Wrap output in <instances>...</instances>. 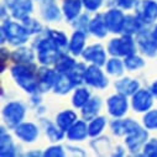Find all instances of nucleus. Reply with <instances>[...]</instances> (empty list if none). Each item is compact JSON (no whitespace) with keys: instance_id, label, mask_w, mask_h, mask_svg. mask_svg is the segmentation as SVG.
I'll return each mask as SVG.
<instances>
[{"instance_id":"obj_1","label":"nucleus","mask_w":157,"mask_h":157,"mask_svg":"<svg viewBox=\"0 0 157 157\" xmlns=\"http://www.w3.org/2000/svg\"><path fill=\"white\" fill-rule=\"evenodd\" d=\"M14 75L16 77V79L19 81V83L25 88L27 89L29 92H32L36 87V83L33 82L32 79V74L29 69L24 68V67H17V68H14L13 71Z\"/></svg>"},{"instance_id":"obj_2","label":"nucleus","mask_w":157,"mask_h":157,"mask_svg":"<svg viewBox=\"0 0 157 157\" xmlns=\"http://www.w3.org/2000/svg\"><path fill=\"white\" fill-rule=\"evenodd\" d=\"M109 50L114 55H128L132 53L134 45L130 38H120V40H113V42L109 46Z\"/></svg>"},{"instance_id":"obj_3","label":"nucleus","mask_w":157,"mask_h":157,"mask_svg":"<svg viewBox=\"0 0 157 157\" xmlns=\"http://www.w3.org/2000/svg\"><path fill=\"white\" fill-rule=\"evenodd\" d=\"M5 116L8 121L11 124V125H15L16 123H19L21 119H22V115H24V109L20 104H16V103H13L10 104L9 106H6L5 109Z\"/></svg>"},{"instance_id":"obj_4","label":"nucleus","mask_w":157,"mask_h":157,"mask_svg":"<svg viewBox=\"0 0 157 157\" xmlns=\"http://www.w3.org/2000/svg\"><path fill=\"white\" fill-rule=\"evenodd\" d=\"M86 79L88 81V83H90L95 87H104L106 84V81H105L103 73L97 67H90L86 72Z\"/></svg>"},{"instance_id":"obj_5","label":"nucleus","mask_w":157,"mask_h":157,"mask_svg":"<svg viewBox=\"0 0 157 157\" xmlns=\"http://www.w3.org/2000/svg\"><path fill=\"white\" fill-rule=\"evenodd\" d=\"M128 108V104L125 101V99L123 97H113L109 100V110L110 114L115 115V116H120L125 113Z\"/></svg>"},{"instance_id":"obj_6","label":"nucleus","mask_w":157,"mask_h":157,"mask_svg":"<svg viewBox=\"0 0 157 157\" xmlns=\"http://www.w3.org/2000/svg\"><path fill=\"white\" fill-rule=\"evenodd\" d=\"M106 25L109 26L110 30H113L114 32H119L121 30V26L124 24L123 21V15L116 11V10H111L108 15H106Z\"/></svg>"},{"instance_id":"obj_7","label":"nucleus","mask_w":157,"mask_h":157,"mask_svg":"<svg viewBox=\"0 0 157 157\" xmlns=\"http://www.w3.org/2000/svg\"><path fill=\"white\" fill-rule=\"evenodd\" d=\"M6 33L13 42H24L27 37L26 31L22 27L17 26L16 24H9Z\"/></svg>"},{"instance_id":"obj_8","label":"nucleus","mask_w":157,"mask_h":157,"mask_svg":"<svg viewBox=\"0 0 157 157\" xmlns=\"http://www.w3.org/2000/svg\"><path fill=\"white\" fill-rule=\"evenodd\" d=\"M151 105V97L147 92L145 90H140L135 98H134V108L137 110V111H142V110H146L148 109Z\"/></svg>"},{"instance_id":"obj_9","label":"nucleus","mask_w":157,"mask_h":157,"mask_svg":"<svg viewBox=\"0 0 157 157\" xmlns=\"http://www.w3.org/2000/svg\"><path fill=\"white\" fill-rule=\"evenodd\" d=\"M16 135H19L25 141H32L37 136V130L31 124H24L19 129H16Z\"/></svg>"},{"instance_id":"obj_10","label":"nucleus","mask_w":157,"mask_h":157,"mask_svg":"<svg viewBox=\"0 0 157 157\" xmlns=\"http://www.w3.org/2000/svg\"><path fill=\"white\" fill-rule=\"evenodd\" d=\"M84 57L87 59H90L93 62H98L99 64H101L105 59V56H104V52H103V48L100 46H93V47H89L86 53H84Z\"/></svg>"},{"instance_id":"obj_11","label":"nucleus","mask_w":157,"mask_h":157,"mask_svg":"<svg viewBox=\"0 0 157 157\" xmlns=\"http://www.w3.org/2000/svg\"><path fill=\"white\" fill-rule=\"evenodd\" d=\"M141 14H142L145 20L151 22L157 16V5L155 3H152L151 0H147V2L144 3V10H142Z\"/></svg>"},{"instance_id":"obj_12","label":"nucleus","mask_w":157,"mask_h":157,"mask_svg":"<svg viewBox=\"0 0 157 157\" xmlns=\"http://www.w3.org/2000/svg\"><path fill=\"white\" fill-rule=\"evenodd\" d=\"M79 8H81L79 0H66V3H64V11L69 19L74 17L78 14Z\"/></svg>"},{"instance_id":"obj_13","label":"nucleus","mask_w":157,"mask_h":157,"mask_svg":"<svg viewBox=\"0 0 157 157\" xmlns=\"http://www.w3.org/2000/svg\"><path fill=\"white\" fill-rule=\"evenodd\" d=\"M86 135H87V128L83 123H77V125L73 126L68 132V136L71 139H75V140H81Z\"/></svg>"},{"instance_id":"obj_14","label":"nucleus","mask_w":157,"mask_h":157,"mask_svg":"<svg viewBox=\"0 0 157 157\" xmlns=\"http://www.w3.org/2000/svg\"><path fill=\"white\" fill-rule=\"evenodd\" d=\"M55 79V73L48 71V69H41L40 72V84L44 87V89H48L51 87V84L53 83Z\"/></svg>"},{"instance_id":"obj_15","label":"nucleus","mask_w":157,"mask_h":157,"mask_svg":"<svg viewBox=\"0 0 157 157\" xmlns=\"http://www.w3.org/2000/svg\"><path fill=\"white\" fill-rule=\"evenodd\" d=\"M30 10H31V3H30V0H21V2L17 3L16 8H15L14 15L16 17H24L25 15L29 14Z\"/></svg>"},{"instance_id":"obj_16","label":"nucleus","mask_w":157,"mask_h":157,"mask_svg":"<svg viewBox=\"0 0 157 157\" xmlns=\"http://www.w3.org/2000/svg\"><path fill=\"white\" fill-rule=\"evenodd\" d=\"M116 87H117V89H119L121 93H124V94H131L137 88V83L132 82L130 79H124V81L117 83Z\"/></svg>"},{"instance_id":"obj_17","label":"nucleus","mask_w":157,"mask_h":157,"mask_svg":"<svg viewBox=\"0 0 157 157\" xmlns=\"http://www.w3.org/2000/svg\"><path fill=\"white\" fill-rule=\"evenodd\" d=\"M84 45V35L82 32H77L74 33L73 36V40L71 42V50L74 52V53H79L82 47Z\"/></svg>"},{"instance_id":"obj_18","label":"nucleus","mask_w":157,"mask_h":157,"mask_svg":"<svg viewBox=\"0 0 157 157\" xmlns=\"http://www.w3.org/2000/svg\"><path fill=\"white\" fill-rule=\"evenodd\" d=\"M92 31L98 35V36H104L106 33V21L104 22L101 20V16H98L93 22H92V26H90Z\"/></svg>"},{"instance_id":"obj_19","label":"nucleus","mask_w":157,"mask_h":157,"mask_svg":"<svg viewBox=\"0 0 157 157\" xmlns=\"http://www.w3.org/2000/svg\"><path fill=\"white\" fill-rule=\"evenodd\" d=\"M75 120V115L71 111H66V113H62L59 116H58V124L62 129H68L69 125Z\"/></svg>"},{"instance_id":"obj_20","label":"nucleus","mask_w":157,"mask_h":157,"mask_svg":"<svg viewBox=\"0 0 157 157\" xmlns=\"http://www.w3.org/2000/svg\"><path fill=\"white\" fill-rule=\"evenodd\" d=\"M72 79V78H71ZM69 78H67L66 75L61 77L59 81L57 82V86H56V92H59V93H64V92H68V89L73 86V82L74 81H71Z\"/></svg>"},{"instance_id":"obj_21","label":"nucleus","mask_w":157,"mask_h":157,"mask_svg":"<svg viewBox=\"0 0 157 157\" xmlns=\"http://www.w3.org/2000/svg\"><path fill=\"white\" fill-rule=\"evenodd\" d=\"M87 100H88V92H87L86 89H79V90H77V92H75L74 98H73V103H74V105L81 106V105L84 104Z\"/></svg>"},{"instance_id":"obj_22","label":"nucleus","mask_w":157,"mask_h":157,"mask_svg":"<svg viewBox=\"0 0 157 157\" xmlns=\"http://www.w3.org/2000/svg\"><path fill=\"white\" fill-rule=\"evenodd\" d=\"M99 105H100L99 99H93L92 101H89V103L87 104L86 109H84V116H88V117H89V116L94 115V114L98 111Z\"/></svg>"},{"instance_id":"obj_23","label":"nucleus","mask_w":157,"mask_h":157,"mask_svg":"<svg viewBox=\"0 0 157 157\" xmlns=\"http://www.w3.org/2000/svg\"><path fill=\"white\" fill-rule=\"evenodd\" d=\"M104 119L103 117H99V119H95L92 124H90V126H89V134L90 135H97V134H99L100 131H101V129H103V126H104Z\"/></svg>"},{"instance_id":"obj_24","label":"nucleus","mask_w":157,"mask_h":157,"mask_svg":"<svg viewBox=\"0 0 157 157\" xmlns=\"http://www.w3.org/2000/svg\"><path fill=\"white\" fill-rule=\"evenodd\" d=\"M145 124L147 128H157V111H151L145 116Z\"/></svg>"},{"instance_id":"obj_25","label":"nucleus","mask_w":157,"mask_h":157,"mask_svg":"<svg viewBox=\"0 0 157 157\" xmlns=\"http://www.w3.org/2000/svg\"><path fill=\"white\" fill-rule=\"evenodd\" d=\"M108 71L110 73H116V74H120L123 72V66L121 63L117 61V59H111L108 63Z\"/></svg>"},{"instance_id":"obj_26","label":"nucleus","mask_w":157,"mask_h":157,"mask_svg":"<svg viewBox=\"0 0 157 157\" xmlns=\"http://www.w3.org/2000/svg\"><path fill=\"white\" fill-rule=\"evenodd\" d=\"M74 66V63H73V61L71 59V58H63L59 63H58V69L61 71V72H64V71H67V69H69V68H72Z\"/></svg>"},{"instance_id":"obj_27","label":"nucleus","mask_w":157,"mask_h":157,"mask_svg":"<svg viewBox=\"0 0 157 157\" xmlns=\"http://www.w3.org/2000/svg\"><path fill=\"white\" fill-rule=\"evenodd\" d=\"M125 63H126V67H129V68H131V69L142 66V61H141L139 57H131V58H129Z\"/></svg>"},{"instance_id":"obj_28","label":"nucleus","mask_w":157,"mask_h":157,"mask_svg":"<svg viewBox=\"0 0 157 157\" xmlns=\"http://www.w3.org/2000/svg\"><path fill=\"white\" fill-rule=\"evenodd\" d=\"M145 152H146L147 155H151V156H157V142H156V141H151V142L146 146Z\"/></svg>"},{"instance_id":"obj_29","label":"nucleus","mask_w":157,"mask_h":157,"mask_svg":"<svg viewBox=\"0 0 157 157\" xmlns=\"http://www.w3.org/2000/svg\"><path fill=\"white\" fill-rule=\"evenodd\" d=\"M84 4H86V6L88 9L95 10L100 5V0H84Z\"/></svg>"},{"instance_id":"obj_30","label":"nucleus","mask_w":157,"mask_h":157,"mask_svg":"<svg viewBox=\"0 0 157 157\" xmlns=\"http://www.w3.org/2000/svg\"><path fill=\"white\" fill-rule=\"evenodd\" d=\"M134 3H135V0H119V4L124 8H130L134 5Z\"/></svg>"},{"instance_id":"obj_31","label":"nucleus","mask_w":157,"mask_h":157,"mask_svg":"<svg viewBox=\"0 0 157 157\" xmlns=\"http://www.w3.org/2000/svg\"><path fill=\"white\" fill-rule=\"evenodd\" d=\"M46 155H58V156H62L63 152L61 151L59 147H53V148H50V151H47Z\"/></svg>"},{"instance_id":"obj_32","label":"nucleus","mask_w":157,"mask_h":157,"mask_svg":"<svg viewBox=\"0 0 157 157\" xmlns=\"http://www.w3.org/2000/svg\"><path fill=\"white\" fill-rule=\"evenodd\" d=\"M152 90H153V93L157 95V83H155V84L152 86Z\"/></svg>"},{"instance_id":"obj_33","label":"nucleus","mask_w":157,"mask_h":157,"mask_svg":"<svg viewBox=\"0 0 157 157\" xmlns=\"http://www.w3.org/2000/svg\"><path fill=\"white\" fill-rule=\"evenodd\" d=\"M155 35H156V36H157V30H156V32H155Z\"/></svg>"}]
</instances>
